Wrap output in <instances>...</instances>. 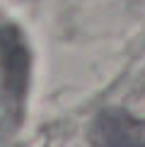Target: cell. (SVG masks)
<instances>
[{
  "instance_id": "6da1fadb",
  "label": "cell",
  "mask_w": 145,
  "mask_h": 147,
  "mask_svg": "<svg viewBox=\"0 0 145 147\" xmlns=\"http://www.w3.org/2000/svg\"><path fill=\"white\" fill-rule=\"evenodd\" d=\"M92 147H145V121L126 111H104L97 116L92 133Z\"/></svg>"
}]
</instances>
